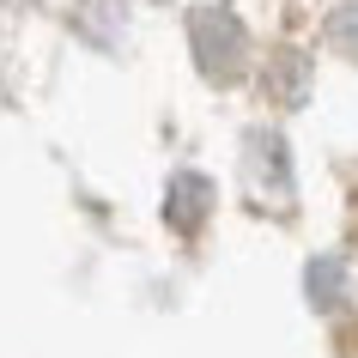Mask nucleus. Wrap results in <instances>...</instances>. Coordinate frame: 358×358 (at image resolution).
I'll return each instance as SVG.
<instances>
[{
    "mask_svg": "<svg viewBox=\"0 0 358 358\" xmlns=\"http://www.w3.org/2000/svg\"><path fill=\"white\" fill-rule=\"evenodd\" d=\"M207 201H213V189L201 182V176H176V182H170V225L194 231V225H201V213H207Z\"/></svg>",
    "mask_w": 358,
    "mask_h": 358,
    "instance_id": "2",
    "label": "nucleus"
},
{
    "mask_svg": "<svg viewBox=\"0 0 358 358\" xmlns=\"http://www.w3.org/2000/svg\"><path fill=\"white\" fill-rule=\"evenodd\" d=\"M194 61L207 67L213 79H237L243 73V24L231 13H194Z\"/></svg>",
    "mask_w": 358,
    "mask_h": 358,
    "instance_id": "1",
    "label": "nucleus"
}]
</instances>
